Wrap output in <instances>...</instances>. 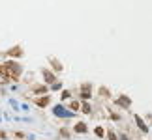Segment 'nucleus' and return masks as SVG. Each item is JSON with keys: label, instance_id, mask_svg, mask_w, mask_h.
Here are the masks:
<instances>
[{"label": "nucleus", "instance_id": "1", "mask_svg": "<svg viewBox=\"0 0 152 140\" xmlns=\"http://www.w3.org/2000/svg\"><path fill=\"white\" fill-rule=\"evenodd\" d=\"M0 73L6 75L10 80H19L21 73H23V66H21V64H17L15 60H10V62H6L4 66H2Z\"/></svg>", "mask_w": 152, "mask_h": 140}, {"label": "nucleus", "instance_id": "2", "mask_svg": "<svg viewBox=\"0 0 152 140\" xmlns=\"http://www.w3.org/2000/svg\"><path fill=\"white\" fill-rule=\"evenodd\" d=\"M79 95H81V99H85V101L90 99V95H92V84L90 82H83V84H81V93H79Z\"/></svg>", "mask_w": 152, "mask_h": 140}, {"label": "nucleus", "instance_id": "3", "mask_svg": "<svg viewBox=\"0 0 152 140\" xmlns=\"http://www.w3.org/2000/svg\"><path fill=\"white\" fill-rule=\"evenodd\" d=\"M32 103L38 105V107H42V108H45L51 103V97L49 95H38V97H32Z\"/></svg>", "mask_w": 152, "mask_h": 140}, {"label": "nucleus", "instance_id": "4", "mask_svg": "<svg viewBox=\"0 0 152 140\" xmlns=\"http://www.w3.org/2000/svg\"><path fill=\"white\" fill-rule=\"evenodd\" d=\"M116 105H118V107H122V108H128L132 105V99L128 97V95H120L118 99H116Z\"/></svg>", "mask_w": 152, "mask_h": 140}, {"label": "nucleus", "instance_id": "5", "mask_svg": "<svg viewBox=\"0 0 152 140\" xmlns=\"http://www.w3.org/2000/svg\"><path fill=\"white\" fill-rule=\"evenodd\" d=\"M8 56H15V58H19V56H23V47H11V49H8V52H6Z\"/></svg>", "mask_w": 152, "mask_h": 140}, {"label": "nucleus", "instance_id": "6", "mask_svg": "<svg viewBox=\"0 0 152 140\" xmlns=\"http://www.w3.org/2000/svg\"><path fill=\"white\" fill-rule=\"evenodd\" d=\"M49 64L53 66V69H55V71H62L64 69V66H62V62H58L56 58H49Z\"/></svg>", "mask_w": 152, "mask_h": 140}, {"label": "nucleus", "instance_id": "7", "mask_svg": "<svg viewBox=\"0 0 152 140\" xmlns=\"http://www.w3.org/2000/svg\"><path fill=\"white\" fill-rule=\"evenodd\" d=\"M43 79L47 80V82H56V77H55V73L49 71V69H43Z\"/></svg>", "mask_w": 152, "mask_h": 140}, {"label": "nucleus", "instance_id": "8", "mask_svg": "<svg viewBox=\"0 0 152 140\" xmlns=\"http://www.w3.org/2000/svg\"><path fill=\"white\" fill-rule=\"evenodd\" d=\"M73 131H75V133H86L88 129H86V123H83V121H77V123H75V127H73Z\"/></svg>", "mask_w": 152, "mask_h": 140}, {"label": "nucleus", "instance_id": "9", "mask_svg": "<svg viewBox=\"0 0 152 140\" xmlns=\"http://www.w3.org/2000/svg\"><path fill=\"white\" fill-rule=\"evenodd\" d=\"M32 92H34V93H42V95H45L47 88H45V84H36V86H32Z\"/></svg>", "mask_w": 152, "mask_h": 140}, {"label": "nucleus", "instance_id": "10", "mask_svg": "<svg viewBox=\"0 0 152 140\" xmlns=\"http://www.w3.org/2000/svg\"><path fill=\"white\" fill-rule=\"evenodd\" d=\"M135 121H137V125H139V129H141L143 133H147V131H148V127H147V123H145V121L141 120V116H137V114H135Z\"/></svg>", "mask_w": 152, "mask_h": 140}, {"label": "nucleus", "instance_id": "11", "mask_svg": "<svg viewBox=\"0 0 152 140\" xmlns=\"http://www.w3.org/2000/svg\"><path fill=\"white\" fill-rule=\"evenodd\" d=\"M79 110H83V114H90V112H92V107H90L88 103H83V105H81V108H79Z\"/></svg>", "mask_w": 152, "mask_h": 140}, {"label": "nucleus", "instance_id": "12", "mask_svg": "<svg viewBox=\"0 0 152 140\" xmlns=\"http://www.w3.org/2000/svg\"><path fill=\"white\" fill-rule=\"evenodd\" d=\"M94 135L98 138H103L105 136V129H103V127H96V129H94Z\"/></svg>", "mask_w": 152, "mask_h": 140}, {"label": "nucleus", "instance_id": "13", "mask_svg": "<svg viewBox=\"0 0 152 140\" xmlns=\"http://www.w3.org/2000/svg\"><path fill=\"white\" fill-rule=\"evenodd\" d=\"M100 95L107 99V97H111V92H109L107 88H103V86H102V88H100Z\"/></svg>", "mask_w": 152, "mask_h": 140}, {"label": "nucleus", "instance_id": "14", "mask_svg": "<svg viewBox=\"0 0 152 140\" xmlns=\"http://www.w3.org/2000/svg\"><path fill=\"white\" fill-rule=\"evenodd\" d=\"M79 108H81V105H79V101H72V103H69V110H75V112H77Z\"/></svg>", "mask_w": 152, "mask_h": 140}, {"label": "nucleus", "instance_id": "15", "mask_svg": "<svg viewBox=\"0 0 152 140\" xmlns=\"http://www.w3.org/2000/svg\"><path fill=\"white\" fill-rule=\"evenodd\" d=\"M55 114H56V116H68L66 112H64L62 107H56V108H55Z\"/></svg>", "mask_w": 152, "mask_h": 140}, {"label": "nucleus", "instance_id": "16", "mask_svg": "<svg viewBox=\"0 0 152 140\" xmlns=\"http://www.w3.org/2000/svg\"><path fill=\"white\" fill-rule=\"evenodd\" d=\"M107 136H109V140H118V138H116V135H115L113 131H109V133H107Z\"/></svg>", "mask_w": 152, "mask_h": 140}, {"label": "nucleus", "instance_id": "17", "mask_svg": "<svg viewBox=\"0 0 152 140\" xmlns=\"http://www.w3.org/2000/svg\"><path fill=\"white\" fill-rule=\"evenodd\" d=\"M68 97H69V92L64 90V92H62V99H68Z\"/></svg>", "mask_w": 152, "mask_h": 140}]
</instances>
